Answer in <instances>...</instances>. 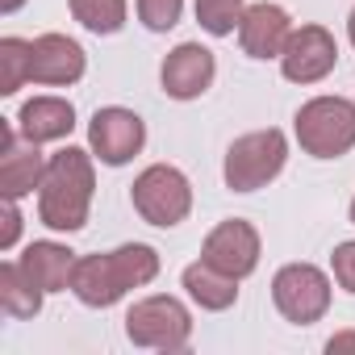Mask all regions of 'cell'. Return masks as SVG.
<instances>
[{
    "label": "cell",
    "mask_w": 355,
    "mask_h": 355,
    "mask_svg": "<svg viewBox=\"0 0 355 355\" xmlns=\"http://www.w3.org/2000/svg\"><path fill=\"white\" fill-rule=\"evenodd\" d=\"M326 351H330V355H338V351H355V330H338V334L326 343Z\"/></svg>",
    "instance_id": "obj_25"
},
{
    "label": "cell",
    "mask_w": 355,
    "mask_h": 355,
    "mask_svg": "<svg viewBox=\"0 0 355 355\" xmlns=\"http://www.w3.org/2000/svg\"><path fill=\"white\" fill-rule=\"evenodd\" d=\"M243 13H247L243 0H197V21H201V30L214 34V38L234 34L239 21H243Z\"/></svg>",
    "instance_id": "obj_21"
},
{
    "label": "cell",
    "mask_w": 355,
    "mask_h": 355,
    "mask_svg": "<svg viewBox=\"0 0 355 355\" xmlns=\"http://www.w3.org/2000/svg\"><path fill=\"white\" fill-rule=\"evenodd\" d=\"M130 201H134V209H138L142 222L171 230V226H180L193 214V184H189V175L180 167L150 163L138 180L130 184Z\"/></svg>",
    "instance_id": "obj_4"
},
{
    "label": "cell",
    "mask_w": 355,
    "mask_h": 355,
    "mask_svg": "<svg viewBox=\"0 0 355 355\" xmlns=\"http://www.w3.org/2000/svg\"><path fill=\"white\" fill-rule=\"evenodd\" d=\"M125 338L150 351H184L193 338V313L175 297H142L125 313Z\"/></svg>",
    "instance_id": "obj_6"
},
{
    "label": "cell",
    "mask_w": 355,
    "mask_h": 355,
    "mask_svg": "<svg viewBox=\"0 0 355 355\" xmlns=\"http://www.w3.org/2000/svg\"><path fill=\"white\" fill-rule=\"evenodd\" d=\"M46 163L51 159L38 150V142H30L13 121L0 125V193L9 201H21L42 184Z\"/></svg>",
    "instance_id": "obj_9"
},
{
    "label": "cell",
    "mask_w": 355,
    "mask_h": 355,
    "mask_svg": "<svg viewBox=\"0 0 355 355\" xmlns=\"http://www.w3.org/2000/svg\"><path fill=\"white\" fill-rule=\"evenodd\" d=\"M284 159H288V138L280 130H255V134H243L230 142L226 150V189L234 193H255L263 184H272L276 175L284 171Z\"/></svg>",
    "instance_id": "obj_5"
},
{
    "label": "cell",
    "mask_w": 355,
    "mask_h": 355,
    "mask_svg": "<svg viewBox=\"0 0 355 355\" xmlns=\"http://www.w3.org/2000/svg\"><path fill=\"white\" fill-rule=\"evenodd\" d=\"M30 55H34V42L0 38V96H13L30 80Z\"/></svg>",
    "instance_id": "obj_20"
},
{
    "label": "cell",
    "mask_w": 355,
    "mask_h": 355,
    "mask_svg": "<svg viewBox=\"0 0 355 355\" xmlns=\"http://www.w3.org/2000/svg\"><path fill=\"white\" fill-rule=\"evenodd\" d=\"M184 288H189V297L201 305V309H230L234 301H239V280L230 276V272H222V268H214L209 259H197V263H189L184 268Z\"/></svg>",
    "instance_id": "obj_17"
},
{
    "label": "cell",
    "mask_w": 355,
    "mask_h": 355,
    "mask_svg": "<svg viewBox=\"0 0 355 355\" xmlns=\"http://www.w3.org/2000/svg\"><path fill=\"white\" fill-rule=\"evenodd\" d=\"M272 301L288 322L313 326L330 309V276L313 263H284L272 276Z\"/></svg>",
    "instance_id": "obj_7"
},
{
    "label": "cell",
    "mask_w": 355,
    "mask_h": 355,
    "mask_svg": "<svg viewBox=\"0 0 355 355\" xmlns=\"http://www.w3.org/2000/svg\"><path fill=\"white\" fill-rule=\"evenodd\" d=\"M21 268L30 272V280L42 288V293H63L71 288V268H76V251L63 247V243H30L26 255H21Z\"/></svg>",
    "instance_id": "obj_16"
},
{
    "label": "cell",
    "mask_w": 355,
    "mask_h": 355,
    "mask_svg": "<svg viewBox=\"0 0 355 355\" xmlns=\"http://www.w3.org/2000/svg\"><path fill=\"white\" fill-rule=\"evenodd\" d=\"M84 76V46L67 34H38L30 55V80L46 88H67Z\"/></svg>",
    "instance_id": "obj_13"
},
{
    "label": "cell",
    "mask_w": 355,
    "mask_h": 355,
    "mask_svg": "<svg viewBox=\"0 0 355 355\" xmlns=\"http://www.w3.org/2000/svg\"><path fill=\"white\" fill-rule=\"evenodd\" d=\"M330 272H334L338 288L355 293V239H351V243H338V247H334V255H330Z\"/></svg>",
    "instance_id": "obj_23"
},
{
    "label": "cell",
    "mask_w": 355,
    "mask_h": 355,
    "mask_svg": "<svg viewBox=\"0 0 355 355\" xmlns=\"http://www.w3.org/2000/svg\"><path fill=\"white\" fill-rule=\"evenodd\" d=\"M155 276H159V251L146 247V243H125L117 251L76 259V268H71V293L84 305H92V309H109L130 288H142Z\"/></svg>",
    "instance_id": "obj_1"
},
{
    "label": "cell",
    "mask_w": 355,
    "mask_h": 355,
    "mask_svg": "<svg viewBox=\"0 0 355 355\" xmlns=\"http://www.w3.org/2000/svg\"><path fill=\"white\" fill-rule=\"evenodd\" d=\"M17 130L30 138V142H59V138H67L71 130H76V109H71V101H63V96H34V101H26L21 105V113H17Z\"/></svg>",
    "instance_id": "obj_15"
},
{
    "label": "cell",
    "mask_w": 355,
    "mask_h": 355,
    "mask_svg": "<svg viewBox=\"0 0 355 355\" xmlns=\"http://www.w3.org/2000/svg\"><path fill=\"white\" fill-rule=\"evenodd\" d=\"M92 189H96V167L92 155L80 146H63L59 155H51L46 175L38 184V218L51 230L76 234L88 226V209H92Z\"/></svg>",
    "instance_id": "obj_2"
},
{
    "label": "cell",
    "mask_w": 355,
    "mask_h": 355,
    "mask_svg": "<svg viewBox=\"0 0 355 355\" xmlns=\"http://www.w3.org/2000/svg\"><path fill=\"white\" fill-rule=\"evenodd\" d=\"M293 38V17L280 5H251L239 21V42L251 59H280Z\"/></svg>",
    "instance_id": "obj_14"
},
{
    "label": "cell",
    "mask_w": 355,
    "mask_h": 355,
    "mask_svg": "<svg viewBox=\"0 0 355 355\" xmlns=\"http://www.w3.org/2000/svg\"><path fill=\"white\" fill-rule=\"evenodd\" d=\"M71 17L92 34H117L125 26V0H67Z\"/></svg>",
    "instance_id": "obj_19"
},
{
    "label": "cell",
    "mask_w": 355,
    "mask_h": 355,
    "mask_svg": "<svg viewBox=\"0 0 355 355\" xmlns=\"http://www.w3.org/2000/svg\"><path fill=\"white\" fill-rule=\"evenodd\" d=\"M17 234H21V209H17V201L5 197V230H0V247L13 251L17 247Z\"/></svg>",
    "instance_id": "obj_24"
},
{
    "label": "cell",
    "mask_w": 355,
    "mask_h": 355,
    "mask_svg": "<svg viewBox=\"0 0 355 355\" xmlns=\"http://www.w3.org/2000/svg\"><path fill=\"white\" fill-rule=\"evenodd\" d=\"M347 34H351V46H355V9H351V17H347Z\"/></svg>",
    "instance_id": "obj_27"
},
{
    "label": "cell",
    "mask_w": 355,
    "mask_h": 355,
    "mask_svg": "<svg viewBox=\"0 0 355 355\" xmlns=\"http://www.w3.org/2000/svg\"><path fill=\"white\" fill-rule=\"evenodd\" d=\"M146 142V125L134 109H121V105H109V109H96L92 121H88V146L101 163L109 167H121L130 163Z\"/></svg>",
    "instance_id": "obj_8"
},
{
    "label": "cell",
    "mask_w": 355,
    "mask_h": 355,
    "mask_svg": "<svg viewBox=\"0 0 355 355\" xmlns=\"http://www.w3.org/2000/svg\"><path fill=\"white\" fill-rule=\"evenodd\" d=\"M297 142L313 159H338L355 146V101L343 96H313L293 117Z\"/></svg>",
    "instance_id": "obj_3"
},
{
    "label": "cell",
    "mask_w": 355,
    "mask_h": 355,
    "mask_svg": "<svg viewBox=\"0 0 355 355\" xmlns=\"http://www.w3.org/2000/svg\"><path fill=\"white\" fill-rule=\"evenodd\" d=\"M180 13H184V0H138V17L155 34L171 30L175 21H180Z\"/></svg>",
    "instance_id": "obj_22"
},
{
    "label": "cell",
    "mask_w": 355,
    "mask_h": 355,
    "mask_svg": "<svg viewBox=\"0 0 355 355\" xmlns=\"http://www.w3.org/2000/svg\"><path fill=\"white\" fill-rule=\"evenodd\" d=\"M334 63H338V42H334V34L326 26L293 30L288 46L280 55V71L293 84H318V80H326L334 71Z\"/></svg>",
    "instance_id": "obj_10"
},
{
    "label": "cell",
    "mask_w": 355,
    "mask_h": 355,
    "mask_svg": "<svg viewBox=\"0 0 355 355\" xmlns=\"http://www.w3.org/2000/svg\"><path fill=\"white\" fill-rule=\"evenodd\" d=\"M351 222H355V197H351Z\"/></svg>",
    "instance_id": "obj_28"
},
{
    "label": "cell",
    "mask_w": 355,
    "mask_h": 355,
    "mask_svg": "<svg viewBox=\"0 0 355 355\" xmlns=\"http://www.w3.org/2000/svg\"><path fill=\"white\" fill-rule=\"evenodd\" d=\"M201 259H209L214 268L243 280V276H251L259 268V230L251 222H243V218H230V222L209 230V239L201 247Z\"/></svg>",
    "instance_id": "obj_11"
},
{
    "label": "cell",
    "mask_w": 355,
    "mask_h": 355,
    "mask_svg": "<svg viewBox=\"0 0 355 355\" xmlns=\"http://www.w3.org/2000/svg\"><path fill=\"white\" fill-rule=\"evenodd\" d=\"M42 288L30 280V272L21 268V259L13 263H0V309H5L9 318H34L42 309Z\"/></svg>",
    "instance_id": "obj_18"
},
{
    "label": "cell",
    "mask_w": 355,
    "mask_h": 355,
    "mask_svg": "<svg viewBox=\"0 0 355 355\" xmlns=\"http://www.w3.org/2000/svg\"><path fill=\"white\" fill-rule=\"evenodd\" d=\"M26 5V0H0V13H17Z\"/></svg>",
    "instance_id": "obj_26"
},
{
    "label": "cell",
    "mask_w": 355,
    "mask_h": 355,
    "mask_svg": "<svg viewBox=\"0 0 355 355\" xmlns=\"http://www.w3.org/2000/svg\"><path fill=\"white\" fill-rule=\"evenodd\" d=\"M218 76V63H214V51H205L201 42H180L159 67V80H163V92L171 101H197Z\"/></svg>",
    "instance_id": "obj_12"
}]
</instances>
